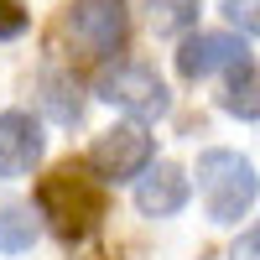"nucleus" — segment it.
<instances>
[{
	"label": "nucleus",
	"instance_id": "nucleus-9",
	"mask_svg": "<svg viewBox=\"0 0 260 260\" xmlns=\"http://www.w3.org/2000/svg\"><path fill=\"white\" fill-rule=\"evenodd\" d=\"M42 104H47V115L57 125H78L83 120V89H78V78L62 73V68H47V73H42Z\"/></svg>",
	"mask_w": 260,
	"mask_h": 260
},
{
	"label": "nucleus",
	"instance_id": "nucleus-15",
	"mask_svg": "<svg viewBox=\"0 0 260 260\" xmlns=\"http://www.w3.org/2000/svg\"><path fill=\"white\" fill-rule=\"evenodd\" d=\"M260 255V229H245V240L234 245V260H255Z\"/></svg>",
	"mask_w": 260,
	"mask_h": 260
},
{
	"label": "nucleus",
	"instance_id": "nucleus-10",
	"mask_svg": "<svg viewBox=\"0 0 260 260\" xmlns=\"http://www.w3.org/2000/svg\"><path fill=\"white\" fill-rule=\"evenodd\" d=\"M224 110L240 115V120H255L260 115V99H255V62L240 57L229 68V89H224Z\"/></svg>",
	"mask_w": 260,
	"mask_h": 260
},
{
	"label": "nucleus",
	"instance_id": "nucleus-1",
	"mask_svg": "<svg viewBox=\"0 0 260 260\" xmlns=\"http://www.w3.org/2000/svg\"><path fill=\"white\" fill-rule=\"evenodd\" d=\"M37 208H42V219L52 224V234L62 245H83L104 224V213H110L104 182L83 161H57L47 177L37 182Z\"/></svg>",
	"mask_w": 260,
	"mask_h": 260
},
{
	"label": "nucleus",
	"instance_id": "nucleus-7",
	"mask_svg": "<svg viewBox=\"0 0 260 260\" xmlns=\"http://www.w3.org/2000/svg\"><path fill=\"white\" fill-rule=\"evenodd\" d=\"M42 161V125L26 110L0 115V177H21Z\"/></svg>",
	"mask_w": 260,
	"mask_h": 260
},
{
	"label": "nucleus",
	"instance_id": "nucleus-5",
	"mask_svg": "<svg viewBox=\"0 0 260 260\" xmlns=\"http://www.w3.org/2000/svg\"><path fill=\"white\" fill-rule=\"evenodd\" d=\"M68 31L89 47V57H110L125 47V0H73Z\"/></svg>",
	"mask_w": 260,
	"mask_h": 260
},
{
	"label": "nucleus",
	"instance_id": "nucleus-2",
	"mask_svg": "<svg viewBox=\"0 0 260 260\" xmlns=\"http://www.w3.org/2000/svg\"><path fill=\"white\" fill-rule=\"evenodd\" d=\"M198 187L213 224H240L255 208V167L240 151H203L198 156Z\"/></svg>",
	"mask_w": 260,
	"mask_h": 260
},
{
	"label": "nucleus",
	"instance_id": "nucleus-14",
	"mask_svg": "<svg viewBox=\"0 0 260 260\" xmlns=\"http://www.w3.org/2000/svg\"><path fill=\"white\" fill-rule=\"evenodd\" d=\"M224 16L240 26L245 37H255V26H260V11H255V0H224Z\"/></svg>",
	"mask_w": 260,
	"mask_h": 260
},
{
	"label": "nucleus",
	"instance_id": "nucleus-11",
	"mask_svg": "<svg viewBox=\"0 0 260 260\" xmlns=\"http://www.w3.org/2000/svg\"><path fill=\"white\" fill-rule=\"evenodd\" d=\"M31 240H37V219H31V208L6 203V208H0V255H21V250H31Z\"/></svg>",
	"mask_w": 260,
	"mask_h": 260
},
{
	"label": "nucleus",
	"instance_id": "nucleus-4",
	"mask_svg": "<svg viewBox=\"0 0 260 260\" xmlns=\"http://www.w3.org/2000/svg\"><path fill=\"white\" fill-rule=\"evenodd\" d=\"M151 136L141 125H115V130H104V136L89 146V167L99 182H125V177H141V172L151 167Z\"/></svg>",
	"mask_w": 260,
	"mask_h": 260
},
{
	"label": "nucleus",
	"instance_id": "nucleus-3",
	"mask_svg": "<svg viewBox=\"0 0 260 260\" xmlns=\"http://www.w3.org/2000/svg\"><path fill=\"white\" fill-rule=\"evenodd\" d=\"M99 99H110L115 110L136 115V120H161L167 115V83L156 78V68L146 62H115L99 73Z\"/></svg>",
	"mask_w": 260,
	"mask_h": 260
},
{
	"label": "nucleus",
	"instance_id": "nucleus-12",
	"mask_svg": "<svg viewBox=\"0 0 260 260\" xmlns=\"http://www.w3.org/2000/svg\"><path fill=\"white\" fill-rule=\"evenodd\" d=\"M198 21V0H151V26L161 37H177Z\"/></svg>",
	"mask_w": 260,
	"mask_h": 260
},
{
	"label": "nucleus",
	"instance_id": "nucleus-13",
	"mask_svg": "<svg viewBox=\"0 0 260 260\" xmlns=\"http://www.w3.org/2000/svg\"><path fill=\"white\" fill-rule=\"evenodd\" d=\"M26 26H31L26 6H21V0H0V42H16Z\"/></svg>",
	"mask_w": 260,
	"mask_h": 260
},
{
	"label": "nucleus",
	"instance_id": "nucleus-6",
	"mask_svg": "<svg viewBox=\"0 0 260 260\" xmlns=\"http://www.w3.org/2000/svg\"><path fill=\"white\" fill-rule=\"evenodd\" d=\"M240 57H245V42H240V37L198 31V37H187V42H182V52H177V73H182L187 83H198V78L219 73V68H234Z\"/></svg>",
	"mask_w": 260,
	"mask_h": 260
},
{
	"label": "nucleus",
	"instance_id": "nucleus-8",
	"mask_svg": "<svg viewBox=\"0 0 260 260\" xmlns=\"http://www.w3.org/2000/svg\"><path fill=\"white\" fill-rule=\"evenodd\" d=\"M187 192H192L187 172H182L177 161H156V167L141 177V187H136V208L151 213V219H172V213H182Z\"/></svg>",
	"mask_w": 260,
	"mask_h": 260
}]
</instances>
